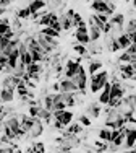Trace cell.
<instances>
[{
  "label": "cell",
  "mask_w": 136,
  "mask_h": 153,
  "mask_svg": "<svg viewBox=\"0 0 136 153\" xmlns=\"http://www.w3.org/2000/svg\"><path fill=\"white\" fill-rule=\"evenodd\" d=\"M21 82V76H16L13 74H8L5 78L2 80V88H12V90H16L18 83Z\"/></svg>",
  "instance_id": "cell-9"
},
{
  "label": "cell",
  "mask_w": 136,
  "mask_h": 153,
  "mask_svg": "<svg viewBox=\"0 0 136 153\" xmlns=\"http://www.w3.org/2000/svg\"><path fill=\"white\" fill-rule=\"evenodd\" d=\"M131 2H133V7H135V8H136V0H131Z\"/></svg>",
  "instance_id": "cell-53"
},
{
  "label": "cell",
  "mask_w": 136,
  "mask_h": 153,
  "mask_svg": "<svg viewBox=\"0 0 136 153\" xmlns=\"http://www.w3.org/2000/svg\"><path fill=\"white\" fill-rule=\"evenodd\" d=\"M125 2H131V0H125Z\"/></svg>",
  "instance_id": "cell-56"
},
{
  "label": "cell",
  "mask_w": 136,
  "mask_h": 153,
  "mask_svg": "<svg viewBox=\"0 0 136 153\" xmlns=\"http://www.w3.org/2000/svg\"><path fill=\"white\" fill-rule=\"evenodd\" d=\"M42 72V64L41 62H33V64H29L26 67V74H41Z\"/></svg>",
  "instance_id": "cell-27"
},
{
  "label": "cell",
  "mask_w": 136,
  "mask_h": 153,
  "mask_svg": "<svg viewBox=\"0 0 136 153\" xmlns=\"http://www.w3.org/2000/svg\"><path fill=\"white\" fill-rule=\"evenodd\" d=\"M52 21V13H42L37 20V25L39 26H49Z\"/></svg>",
  "instance_id": "cell-29"
},
{
  "label": "cell",
  "mask_w": 136,
  "mask_h": 153,
  "mask_svg": "<svg viewBox=\"0 0 136 153\" xmlns=\"http://www.w3.org/2000/svg\"><path fill=\"white\" fill-rule=\"evenodd\" d=\"M110 33H112V23L107 21V23L102 26V34H110Z\"/></svg>",
  "instance_id": "cell-40"
},
{
  "label": "cell",
  "mask_w": 136,
  "mask_h": 153,
  "mask_svg": "<svg viewBox=\"0 0 136 153\" xmlns=\"http://www.w3.org/2000/svg\"><path fill=\"white\" fill-rule=\"evenodd\" d=\"M42 106H44L45 109H49V111H53V98H52V94H45Z\"/></svg>",
  "instance_id": "cell-35"
},
{
  "label": "cell",
  "mask_w": 136,
  "mask_h": 153,
  "mask_svg": "<svg viewBox=\"0 0 136 153\" xmlns=\"http://www.w3.org/2000/svg\"><path fill=\"white\" fill-rule=\"evenodd\" d=\"M107 46H109L110 52H118V51H121V47L118 44V41H117V38H110L109 41H107Z\"/></svg>",
  "instance_id": "cell-31"
},
{
  "label": "cell",
  "mask_w": 136,
  "mask_h": 153,
  "mask_svg": "<svg viewBox=\"0 0 136 153\" xmlns=\"http://www.w3.org/2000/svg\"><path fill=\"white\" fill-rule=\"evenodd\" d=\"M131 65H133V68L136 70V62H131Z\"/></svg>",
  "instance_id": "cell-52"
},
{
  "label": "cell",
  "mask_w": 136,
  "mask_h": 153,
  "mask_svg": "<svg viewBox=\"0 0 136 153\" xmlns=\"http://www.w3.org/2000/svg\"><path fill=\"white\" fill-rule=\"evenodd\" d=\"M125 51H126V52L130 54V56H133V54H136V44H133V42H131V44L128 46Z\"/></svg>",
  "instance_id": "cell-45"
},
{
  "label": "cell",
  "mask_w": 136,
  "mask_h": 153,
  "mask_svg": "<svg viewBox=\"0 0 136 153\" xmlns=\"http://www.w3.org/2000/svg\"><path fill=\"white\" fill-rule=\"evenodd\" d=\"M91 8L96 13H105V15H113L109 8V2L107 0H92L91 2Z\"/></svg>",
  "instance_id": "cell-6"
},
{
  "label": "cell",
  "mask_w": 136,
  "mask_h": 153,
  "mask_svg": "<svg viewBox=\"0 0 136 153\" xmlns=\"http://www.w3.org/2000/svg\"><path fill=\"white\" fill-rule=\"evenodd\" d=\"M123 145H125V150H131V148L136 145V129L135 127H128Z\"/></svg>",
  "instance_id": "cell-10"
},
{
  "label": "cell",
  "mask_w": 136,
  "mask_h": 153,
  "mask_svg": "<svg viewBox=\"0 0 136 153\" xmlns=\"http://www.w3.org/2000/svg\"><path fill=\"white\" fill-rule=\"evenodd\" d=\"M20 60L28 67L29 64H33V54H31L29 51H24V52H21V54H20Z\"/></svg>",
  "instance_id": "cell-32"
},
{
  "label": "cell",
  "mask_w": 136,
  "mask_h": 153,
  "mask_svg": "<svg viewBox=\"0 0 136 153\" xmlns=\"http://www.w3.org/2000/svg\"><path fill=\"white\" fill-rule=\"evenodd\" d=\"M3 70H5V65H2V64H0V74H2Z\"/></svg>",
  "instance_id": "cell-50"
},
{
  "label": "cell",
  "mask_w": 136,
  "mask_h": 153,
  "mask_svg": "<svg viewBox=\"0 0 136 153\" xmlns=\"http://www.w3.org/2000/svg\"><path fill=\"white\" fill-rule=\"evenodd\" d=\"M118 62H120V64H130V62H131V56L125 51L121 56H118Z\"/></svg>",
  "instance_id": "cell-39"
},
{
  "label": "cell",
  "mask_w": 136,
  "mask_h": 153,
  "mask_svg": "<svg viewBox=\"0 0 136 153\" xmlns=\"http://www.w3.org/2000/svg\"><path fill=\"white\" fill-rule=\"evenodd\" d=\"M125 96V88L120 85L117 80H113L112 85H110V98H113V100H121V98Z\"/></svg>",
  "instance_id": "cell-12"
},
{
  "label": "cell",
  "mask_w": 136,
  "mask_h": 153,
  "mask_svg": "<svg viewBox=\"0 0 136 153\" xmlns=\"http://www.w3.org/2000/svg\"><path fill=\"white\" fill-rule=\"evenodd\" d=\"M130 39H131V42H133V44H136V31L130 34Z\"/></svg>",
  "instance_id": "cell-48"
},
{
  "label": "cell",
  "mask_w": 136,
  "mask_h": 153,
  "mask_svg": "<svg viewBox=\"0 0 136 153\" xmlns=\"http://www.w3.org/2000/svg\"><path fill=\"white\" fill-rule=\"evenodd\" d=\"M41 33L42 34H45V36H50V38H58L60 36V33L58 31H55L53 28H50V26H44L41 30Z\"/></svg>",
  "instance_id": "cell-34"
},
{
  "label": "cell",
  "mask_w": 136,
  "mask_h": 153,
  "mask_svg": "<svg viewBox=\"0 0 136 153\" xmlns=\"http://www.w3.org/2000/svg\"><path fill=\"white\" fill-rule=\"evenodd\" d=\"M75 39H76L80 44H84L88 46L89 42H91V39H89V33H81V31H76L75 33Z\"/></svg>",
  "instance_id": "cell-24"
},
{
  "label": "cell",
  "mask_w": 136,
  "mask_h": 153,
  "mask_svg": "<svg viewBox=\"0 0 136 153\" xmlns=\"http://www.w3.org/2000/svg\"><path fill=\"white\" fill-rule=\"evenodd\" d=\"M118 70L123 80H136V70L133 68L131 64H121L118 67Z\"/></svg>",
  "instance_id": "cell-7"
},
{
  "label": "cell",
  "mask_w": 136,
  "mask_h": 153,
  "mask_svg": "<svg viewBox=\"0 0 136 153\" xmlns=\"http://www.w3.org/2000/svg\"><path fill=\"white\" fill-rule=\"evenodd\" d=\"M60 91H63V93H76L78 91V86H76V83L73 82L71 78H63V80H60Z\"/></svg>",
  "instance_id": "cell-11"
},
{
  "label": "cell",
  "mask_w": 136,
  "mask_h": 153,
  "mask_svg": "<svg viewBox=\"0 0 136 153\" xmlns=\"http://www.w3.org/2000/svg\"><path fill=\"white\" fill-rule=\"evenodd\" d=\"M28 7L31 8V13H37V12H42L45 8V2L44 0H31Z\"/></svg>",
  "instance_id": "cell-21"
},
{
  "label": "cell",
  "mask_w": 136,
  "mask_h": 153,
  "mask_svg": "<svg viewBox=\"0 0 136 153\" xmlns=\"http://www.w3.org/2000/svg\"><path fill=\"white\" fill-rule=\"evenodd\" d=\"M73 51L78 54V56H81V57H89V56H91L89 51H88V47H86L84 44H80V42L73 44Z\"/></svg>",
  "instance_id": "cell-25"
},
{
  "label": "cell",
  "mask_w": 136,
  "mask_h": 153,
  "mask_svg": "<svg viewBox=\"0 0 136 153\" xmlns=\"http://www.w3.org/2000/svg\"><path fill=\"white\" fill-rule=\"evenodd\" d=\"M102 62H99V60H91L89 62V65H88V74L89 75H94V74H97L99 70H102Z\"/></svg>",
  "instance_id": "cell-23"
},
{
  "label": "cell",
  "mask_w": 136,
  "mask_h": 153,
  "mask_svg": "<svg viewBox=\"0 0 136 153\" xmlns=\"http://www.w3.org/2000/svg\"><path fill=\"white\" fill-rule=\"evenodd\" d=\"M31 8L29 7H24V8H20L16 12V18H20V20H28V18H31Z\"/></svg>",
  "instance_id": "cell-30"
},
{
  "label": "cell",
  "mask_w": 136,
  "mask_h": 153,
  "mask_svg": "<svg viewBox=\"0 0 136 153\" xmlns=\"http://www.w3.org/2000/svg\"><path fill=\"white\" fill-rule=\"evenodd\" d=\"M3 126H8L16 135V132L20 130V127H21V119L16 117V116H7V117L3 119Z\"/></svg>",
  "instance_id": "cell-13"
},
{
  "label": "cell",
  "mask_w": 136,
  "mask_h": 153,
  "mask_svg": "<svg viewBox=\"0 0 136 153\" xmlns=\"http://www.w3.org/2000/svg\"><path fill=\"white\" fill-rule=\"evenodd\" d=\"M136 31V20H130L126 25V28H125V33L126 34H131V33Z\"/></svg>",
  "instance_id": "cell-38"
},
{
  "label": "cell",
  "mask_w": 136,
  "mask_h": 153,
  "mask_svg": "<svg viewBox=\"0 0 136 153\" xmlns=\"http://www.w3.org/2000/svg\"><path fill=\"white\" fill-rule=\"evenodd\" d=\"M42 132H44V122H42L39 117H36L33 127H31L29 132H28V135H29L31 138H37V137L42 135Z\"/></svg>",
  "instance_id": "cell-8"
},
{
  "label": "cell",
  "mask_w": 136,
  "mask_h": 153,
  "mask_svg": "<svg viewBox=\"0 0 136 153\" xmlns=\"http://www.w3.org/2000/svg\"><path fill=\"white\" fill-rule=\"evenodd\" d=\"M94 145H96V152H109V142H104L99 138L97 142H94Z\"/></svg>",
  "instance_id": "cell-33"
},
{
  "label": "cell",
  "mask_w": 136,
  "mask_h": 153,
  "mask_svg": "<svg viewBox=\"0 0 136 153\" xmlns=\"http://www.w3.org/2000/svg\"><path fill=\"white\" fill-rule=\"evenodd\" d=\"M88 33H89V39H91V42H97L99 39H101V36H102L101 28L96 26L91 20H89V30H88Z\"/></svg>",
  "instance_id": "cell-16"
},
{
  "label": "cell",
  "mask_w": 136,
  "mask_h": 153,
  "mask_svg": "<svg viewBox=\"0 0 136 153\" xmlns=\"http://www.w3.org/2000/svg\"><path fill=\"white\" fill-rule=\"evenodd\" d=\"M33 147H34V152H45V147H44V143L42 142H36V143H33Z\"/></svg>",
  "instance_id": "cell-42"
},
{
  "label": "cell",
  "mask_w": 136,
  "mask_h": 153,
  "mask_svg": "<svg viewBox=\"0 0 136 153\" xmlns=\"http://www.w3.org/2000/svg\"><path fill=\"white\" fill-rule=\"evenodd\" d=\"M109 21L112 23V34H115L117 31L123 33V26H125V15L123 13H115L109 18Z\"/></svg>",
  "instance_id": "cell-4"
},
{
  "label": "cell",
  "mask_w": 136,
  "mask_h": 153,
  "mask_svg": "<svg viewBox=\"0 0 136 153\" xmlns=\"http://www.w3.org/2000/svg\"><path fill=\"white\" fill-rule=\"evenodd\" d=\"M135 112H136V111H135Z\"/></svg>",
  "instance_id": "cell-57"
},
{
  "label": "cell",
  "mask_w": 136,
  "mask_h": 153,
  "mask_svg": "<svg viewBox=\"0 0 136 153\" xmlns=\"http://www.w3.org/2000/svg\"><path fill=\"white\" fill-rule=\"evenodd\" d=\"M67 127H68V129H67V132L75 134V135H80V134L83 132V126H81L80 122H70Z\"/></svg>",
  "instance_id": "cell-26"
},
{
  "label": "cell",
  "mask_w": 136,
  "mask_h": 153,
  "mask_svg": "<svg viewBox=\"0 0 136 153\" xmlns=\"http://www.w3.org/2000/svg\"><path fill=\"white\" fill-rule=\"evenodd\" d=\"M99 138L110 143V138H112V129H109V127H104V129H101V130H99Z\"/></svg>",
  "instance_id": "cell-28"
},
{
  "label": "cell",
  "mask_w": 136,
  "mask_h": 153,
  "mask_svg": "<svg viewBox=\"0 0 136 153\" xmlns=\"http://www.w3.org/2000/svg\"><path fill=\"white\" fill-rule=\"evenodd\" d=\"M34 119L33 116H29V114H26V116H21V127H23L26 132H29V129L33 127V124H34Z\"/></svg>",
  "instance_id": "cell-22"
},
{
  "label": "cell",
  "mask_w": 136,
  "mask_h": 153,
  "mask_svg": "<svg viewBox=\"0 0 136 153\" xmlns=\"http://www.w3.org/2000/svg\"><path fill=\"white\" fill-rule=\"evenodd\" d=\"M2 130H3V124L0 122V134H2Z\"/></svg>",
  "instance_id": "cell-51"
},
{
  "label": "cell",
  "mask_w": 136,
  "mask_h": 153,
  "mask_svg": "<svg viewBox=\"0 0 136 153\" xmlns=\"http://www.w3.org/2000/svg\"><path fill=\"white\" fill-rule=\"evenodd\" d=\"M52 124H53V127H55L57 130H63V129H65V126H63V124L60 122V121H57V119H53Z\"/></svg>",
  "instance_id": "cell-44"
},
{
  "label": "cell",
  "mask_w": 136,
  "mask_h": 153,
  "mask_svg": "<svg viewBox=\"0 0 136 153\" xmlns=\"http://www.w3.org/2000/svg\"><path fill=\"white\" fill-rule=\"evenodd\" d=\"M60 2H62V0H55V3H60Z\"/></svg>",
  "instance_id": "cell-55"
},
{
  "label": "cell",
  "mask_w": 136,
  "mask_h": 153,
  "mask_svg": "<svg viewBox=\"0 0 136 153\" xmlns=\"http://www.w3.org/2000/svg\"><path fill=\"white\" fill-rule=\"evenodd\" d=\"M102 112V104L101 103H91L88 108H86V114L89 116V117H99Z\"/></svg>",
  "instance_id": "cell-17"
},
{
  "label": "cell",
  "mask_w": 136,
  "mask_h": 153,
  "mask_svg": "<svg viewBox=\"0 0 136 153\" xmlns=\"http://www.w3.org/2000/svg\"><path fill=\"white\" fill-rule=\"evenodd\" d=\"M78 67H80V64L75 59H68L67 64H65V76L67 78H73L78 72Z\"/></svg>",
  "instance_id": "cell-14"
},
{
  "label": "cell",
  "mask_w": 136,
  "mask_h": 153,
  "mask_svg": "<svg viewBox=\"0 0 136 153\" xmlns=\"http://www.w3.org/2000/svg\"><path fill=\"white\" fill-rule=\"evenodd\" d=\"M78 122H80L83 127H89V126H91V119H89L88 114H81L80 117H78Z\"/></svg>",
  "instance_id": "cell-37"
},
{
  "label": "cell",
  "mask_w": 136,
  "mask_h": 153,
  "mask_svg": "<svg viewBox=\"0 0 136 153\" xmlns=\"http://www.w3.org/2000/svg\"><path fill=\"white\" fill-rule=\"evenodd\" d=\"M52 114H53V119L60 121L65 127H67L70 122H73V112H71V111H67V109H60V111H52Z\"/></svg>",
  "instance_id": "cell-5"
},
{
  "label": "cell",
  "mask_w": 136,
  "mask_h": 153,
  "mask_svg": "<svg viewBox=\"0 0 136 153\" xmlns=\"http://www.w3.org/2000/svg\"><path fill=\"white\" fill-rule=\"evenodd\" d=\"M58 18H60V25H62V31H70L71 28H75L73 26V20H71L68 15L63 13V15H60Z\"/></svg>",
  "instance_id": "cell-19"
},
{
  "label": "cell",
  "mask_w": 136,
  "mask_h": 153,
  "mask_svg": "<svg viewBox=\"0 0 136 153\" xmlns=\"http://www.w3.org/2000/svg\"><path fill=\"white\" fill-rule=\"evenodd\" d=\"M110 85H112V82H107L105 85L102 86V90L99 91V103H101L102 106H107V103H109V100H110Z\"/></svg>",
  "instance_id": "cell-15"
},
{
  "label": "cell",
  "mask_w": 136,
  "mask_h": 153,
  "mask_svg": "<svg viewBox=\"0 0 136 153\" xmlns=\"http://www.w3.org/2000/svg\"><path fill=\"white\" fill-rule=\"evenodd\" d=\"M81 21H83V16H81L80 13H76V12H75V15H73V26L76 28L78 25L81 23Z\"/></svg>",
  "instance_id": "cell-41"
},
{
  "label": "cell",
  "mask_w": 136,
  "mask_h": 153,
  "mask_svg": "<svg viewBox=\"0 0 136 153\" xmlns=\"http://www.w3.org/2000/svg\"><path fill=\"white\" fill-rule=\"evenodd\" d=\"M37 42L41 44V47L44 49L45 54H52L53 51L58 47V42H57V38H50V36H45L42 33H39L37 36Z\"/></svg>",
  "instance_id": "cell-3"
},
{
  "label": "cell",
  "mask_w": 136,
  "mask_h": 153,
  "mask_svg": "<svg viewBox=\"0 0 136 153\" xmlns=\"http://www.w3.org/2000/svg\"><path fill=\"white\" fill-rule=\"evenodd\" d=\"M3 36H5L7 39H13V38H15V33H13V30H12V28H10V30L7 31V33H5V34H3Z\"/></svg>",
  "instance_id": "cell-46"
},
{
  "label": "cell",
  "mask_w": 136,
  "mask_h": 153,
  "mask_svg": "<svg viewBox=\"0 0 136 153\" xmlns=\"http://www.w3.org/2000/svg\"><path fill=\"white\" fill-rule=\"evenodd\" d=\"M52 90H53V91H60V82H57V83H53V85H52Z\"/></svg>",
  "instance_id": "cell-47"
},
{
  "label": "cell",
  "mask_w": 136,
  "mask_h": 153,
  "mask_svg": "<svg viewBox=\"0 0 136 153\" xmlns=\"http://www.w3.org/2000/svg\"><path fill=\"white\" fill-rule=\"evenodd\" d=\"M2 15H5V8H3V7H0V16Z\"/></svg>",
  "instance_id": "cell-49"
},
{
  "label": "cell",
  "mask_w": 136,
  "mask_h": 153,
  "mask_svg": "<svg viewBox=\"0 0 136 153\" xmlns=\"http://www.w3.org/2000/svg\"><path fill=\"white\" fill-rule=\"evenodd\" d=\"M15 100V90L2 88L0 90V103H12Z\"/></svg>",
  "instance_id": "cell-18"
},
{
  "label": "cell",
  "mask_w": 136,
  "mask_h": 153,
  "mask_svg": "<svg viewBox=\"0 0 136 153\" xmlns=\"http://www.w3.org/2000/svg\"><path fill=\"white\" fill-rule=\"evenodd\" d=\"M89 76H91V80H89V83H91V93H99L102 90V86L109 82V72L107 70H99L97 74L89 75Z\"/></svg>",
  "instance_id": "cell-1"
},
{
  "label": "cell",
  "mask_w": 136,
  "mask_h": 153,
  "mask_svg": "<svg viewBox=\"0 0 136 153\" xmlns=\"http://www.w3.org/2000/svg\"><path fill=\"white\" fill-rule=\"evenodd\" d=\"M131 150H133V152H135V153H136V147H133V148H131Z\"/></svg>",
  "instance_id": "cell-54"
},
{
  "label": "cell",
  "mask_w": 136,
  "mask_h": 153,
  "mask_svg": "<svg viewBox=\"0 0 136 153\" xmlns=\"http://www.w3.org/2000/svg\"><path fill=\"white\" fill-rule=\"evenodd\" d=\"M10 28H12V26H10V23H3V21H0V34H5Z\"/></svg>",
  "instance_id": "cell-43"
},
{
  "label": "cell",
  "mask_w": 136,
  "mask_h": 153,
  "mask_svg": "<svg viewBox=\"0 0 136 153\" xmlns=\"http://www.w3.org/2000/svg\"><path fill=\"white\" fill-rule=\"evenodd\" d=\"M117 41H118V44L121 47V51H125L128 46L131 44V39H130V34H126V33H120L118 36H117Z\"/></svg>",
  "instance_id": "cell-20"
},
{
  "label": "cell",
  "mask_w": 136,
  "mask_h": 153,
  "mask_svg": "<svg viewBox=\"0 0 136 153\" xmlns=\"http://www.w3.org/2000/svg\"><path fill=\"white\" fill-rule=\"evenodd\" d=\"M71 80L76 83L78 91H80L81 94H86V86H88V70H86V67H84L83 64H80L76 75H75Z\"/></svg>",
  "instance_id": "cell-2"
},
{
  "label": "cell",
  "mask_w": 136,
  "mask_h": 153,
  "mask_svg": "<svg viewBox=\"0 0 136 153\" xmlns=\"http://www.w3.org/2000/svg\"><path fill=\"white\" fill-rule=\"evenodd\" d=\"M41 108L42 106H39L37 103H33L29 106V116H33V117H37L39 116V111H41Z\"/></svg>",
  "instance_id": "cell-36"
}]
</instances>
